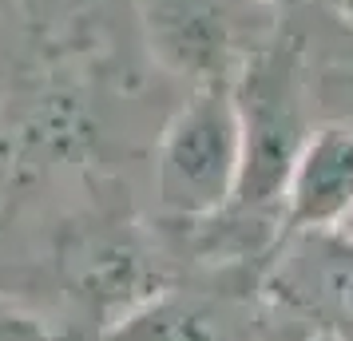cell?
Listing matches in <instances>:
<instances>
[{
  "label": "cell",
  "mask_w": 353,
  "mask_h": 341,
  "mask_svg": "<svg viewBox=\"0 0 353 341\" xmlns=\"http://www.w3.org/2000/svg\"><path fill=\"white\" fill-rule=\"evenodd\" d=\"M230 92L242 123V179L226 211L242 218L282 223L286 179L310 135L318 131L302 48L286 20L270 44L254 52L250 64L234 76Z\"/></svg>",
  "instance_id": "6da1fadb"
},
{
  "label": "cell",
  "mask_w": 353,
  "mask_h": 341,
  "mask_svg": "<svg viewBox=\"0 0 353 341\" xmlns=\"http://www.w3.org/2000/svg\"><path fill=\"white\" fill-rule=\"evenodd\" d=\"M242 179V123L230 83L187 87L163 119L151 151V195L159 227L187 230L234 203Z\"/></svg>",
  "instance_id": "7a4b0ae2"
},
{
  "label": "cell",
  "mask_w": 353,
  "mask_h": 341,
  "mask_svg": "<svg viewBox=\"0 0 353 341\" xmlns=\"http://www.w3.org/2000/svg\"><path fill=\"white\" fill-rule=\"evenodd\" d=\"M175 278V258L159 234L123 211H88L56 234V282L92 341Z\"/></svg>",
  "instance_id": "3957f363"
},
{
  "label": "cell",
  "mask_w": 353,
  "mask_h": 341,
  "mask_svg": "<svg viewBox=\"0 0 353 341\" xmlns=\"http://www.w3.org/2000/svg\"><path fill=\"white\" fill-rule=\"evenodd\" d=\"M151 64L187 87L234 83L282 28L266 0H135Z\"/></svg>",
  "instance_id": "277c9868"
},
{
  "label": "cell",
  "mask_w": 353,
  "mask_h": 341,
  "mask_svg": "<svg viewBox=\"0 0 353 341\" xmlns=\"http://www.w3.org/2000/svg\"><path fill=\"white\" fill-rule=\"evenodd\" d=\"M270 325L294 341H353V230L282 234L258 274Z\"/></svg>",
  "instance_id": "5b68a950"
},
{
  "label": "cell",
  "mask_w": 353,
  "mask_h": 341,
  "mask_svg": "<svg viewBox=\"0 0 353 341\" xmlns=\"http://www.w3.org/2000/svg\"><path fill=\"white\" fill-rule=\"evenodd\" d=\"M99 341H274L254 270H194L167 282Z\"/></svg>",
  "instance_id": "8992f818"
},
{
  "label": "cell",
  "mask_w": 353,
  "mask_h": 341,
  "mask_svg": "<svg viewBox=\"0 0 353 341\" xmlns=\"http://www.w3.org/2000/svg\"><path fill=\"white\" fill-rule=\"evenodd\" d=\"M353 223V127L318 123L282 195V230H345Z\"/></svg>",
  "instance_id": "52a82bcc"
},
{
  "label": "cell",
  "mask_w": 353,
  "mask_h": 341,
  "mask_svg": "<svg viewBox=\"0 0 353 341\" xmlns=\"http://www.w3.org/2000/svg\"><path fill=\"white\" fill-rule=\"evenodd\" d=\"M286 24L302 48L318 123L353 127V20L330 8V0H310Z\"/></svg>",
  "instance_id": "ba28073f"
},
{
  "label": "cell",
  "mask_w": 353,
  "mask_h": 341,
  "mask_svg": "<svg viewBox=\"0 0 353 341\" xmlns=\"http://www.w3.org/2000/svg\"><path fill=\"white\" fill-rule=\"evenodd\" d=\"M0 341H56V338L44 329V322H36L24 309H12L8 302H0Z\"/></svg>",
  "instance_id": "9c48e42d"
},
{
  "label": "cell",
  "mask_w": 353,
  "mask_h": 341,
  "mask_svg": "<svg viewBox=\"0 0 353 341\" xmlns=\"http://www.w3.org/2000/svg\"><path fill=\"white\" fill-rule=\"evenodd\" d=\"M274 12H282V17H290V12H298V8H305L310 0H266Z\"/></svg>",
  "instance_id": "30bf717a"
},
{
  "label": "cell",
  "mask_w": 353,
  "mask_h": 341,
  "mask_svg": "<svg viewBox=\"0 0 353 341\" xmlns=\"http://www.w3.org/2000/svg\"><path fill=\"white\" fill-rule=\"evenodd\" d=\"M330 8H337L345 20H353V0H330Z\"/></svg>",
  "instance_id": "8fae6325"
},
{
  "label": "cell",
  "mask_w": 353,
  "mask_h": 341,
  "mask_svg": "<svg viewBox=\"0 0 353 341\" xmlns=\"http://www.w3.org/2000/svg\"><path fill=\"white\" fill-rule=\"evenodd\" d=\"M350 230H353V223H350Z\"/></svg>",
  "instance_id": "7c38bea8"
}]
</instances>
